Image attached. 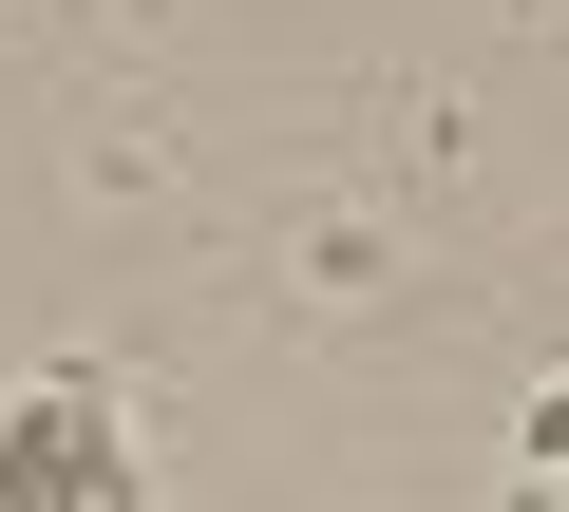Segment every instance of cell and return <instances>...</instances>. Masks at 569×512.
Wrapping results in <instances>:
<instances>
[{
	"label": "cell",
	"instance_id": "6da1fadb",
	"mask_svg": "<svg viewBox=\"0 0 569 512\" xmlns=\"http://www.w3.org/2000/svg\"><path fill=\"white\" fill-rule=\"evenodd\" d=\"M96 493H114V418L77 380H39L20 418H0V512H96Z\"/></svg>",
	"mask_w": 569,
	"mask_h": 512
}]
</instances>
